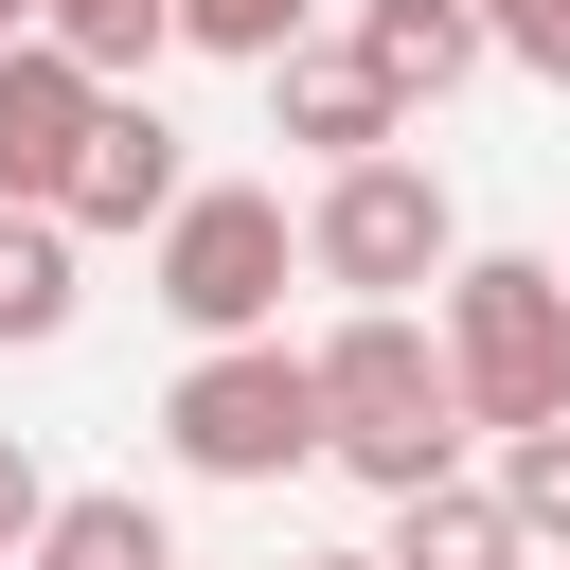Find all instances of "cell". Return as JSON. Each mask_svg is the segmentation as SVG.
<instances>
[{"mask_svg":"<svg viewBox=\"0 0 570 570\" xmlns=\"http://www.w3.org/2000/svg\"><path fill=\"white\" fill-rule=\"evenodd\" d=\"M321 356V463L338 481H374V499H410V481H445L463 463V374H445V321H410V303H356L338 338H303Z\"/></svg>","mask_w":570,"mask_h":570,"instance_id":"cell-1","label":"cell"},{"mask_svg":"<svg viewBox=\"0 0 570 570\" xmlns=\"http://www.w3.org/2000/svg\"><path fill=\"white\" fill-rule=\"evenodd\" d=\"M445 267H463V214H445V178H428L410 142L321 160V196H303V285H338V303H410V285H445Z\"/></svg>","mask_w":570,"mask_h":570,"instance_id":"cell-2","label":"cell"},{"mask_svg":"<svg viewBox=\"0 0 570 570\" xmlns=\"http://www.w3.org/2000/svg\"><path fill=\"white\" fill-rule=\"evenodd\" d=\"M445 374H463L481 428H552V410H570V267L463 249V267H445Z\"/></svg>","mask_w":570,"mask_h":570,"instance_id":"cell-3","label":"cell"},{"mask_svg":"<svg viewBox=\"0 0 570 570\" xmlns=\"http://www.w3.org/2000/svg\"><path fill=\"white\" fill-rule=\"evenodd\" d=\"M285 267H303V214L267 178H196L160 232H142V285L196 321V338H267L285 321Z\"/></svg>","mask_w":570,"mask_h":570,"instance_id":"cell-4","label":"cell"},{"mask_svg":"<svg viewBox=\"0 0 570 570\" xmlns=\"http://www.w3.org/2000/svg\"><path fill=\"white\" fill-rule=\"evenodd\" d=\"M160 445H178L196 481H285V463H321V356H285V338H196V374L160 392Z\"/></svg>","mask_w":570,"mask_h":570,"instance_id":"cell-5","label":"cell"},{"mask_svg":"<svg viewBox=\"0 0 570 570\" xmlns=\"http://www.w3.org/2000/svg\"><path fill=\"white\" fill-rule=\"evenodd\" d=\"M267 107H285L303 160H374V142H410V89H392L356 36H285V53H267Z\"/></svg>","mask_w":570,"mask_h":570,"instance_id":"cell-6","label":"cell"},{"mask_svg":"<svg viewBox=\"0 0 570 570\" xmlns=\"http://www.w3.org/2000/svg\"><path fill=\"white\" fill-rule=\"evenodd\" d=\"M89 107H107V71L71 36H0V196H71Z\"/></svg>","mask_w":570,"mask_h":570,"instance_id":"cell-7","label":"cell"},{"mask_svg":"<svg viewBox=\"0 0 570 570\" xmlns=\"http://www.w3.org/2000/svg\"><path fill=\"white\" fill-rule=\"evenodd\" d=\"M178 196H196V178H178V125H160L142 89H107L89 142H71V196H53V214H71V232H160Z\"/></svg>","mask_w":570,"mask_h":570,"instance_id":"cell-8","label":"cell"},{"mask_svg":"<svg viewBox=\"0 0 570 570\" xmlns=\"http://www.w3.org/2000/svg\"><path fill=\"white\" fill-rule=\"evenodd\" d=\"M392 570H534V534H517V499H499V481H463V463H445V481H410V499H392Z\"/></svg>","mask_w":570,"mask_h":570,"instance_id":"cell-9","label":"cell"},{"mask_svg":"<svg viewBox=\"0 0 570 570\" xmlns=\"http://www.w3.org/2000/svg\"><path fill=\"white\" fill-rule=\"evenodd\" d=\"M356 53H374L410 107H445V89H463L499 36H481V0H356Z\"/></svg>","mask_w":570,"mask_h":570,"instance_id":"cell-10","label":"cell"},{"mask_svg":"<svg viewBox=\"0 0 570 570\" xmlns=\"http://www.w3.org/2000/svg\"><path fill=\"white\" fill-rule=\"evenodd\" d=\"M71 249H89V232H71L53 196H0V338H18V356H36V338H71V303H89V285H71Z\"/></svg>","mask_w":570,"mask_h":570,"instance_id":"cell-11","label":"cell"},{"mask_svg":"<svg viewBox=\"0 0 570 570\" xmlns=\"http://www.w3.org/2000/svg\"><path fill=\"white\" fill-rule=\"evenodd\" d=\"M18 570H178V534H160V499L142 481H89V499H53L36 517V552Z\"/></svg>","mask_w":570,"mask_h":570,"instance_id":"cell-12","label":"cell"},{"mask_svg":"<svg viewBox=\"0 0 570 570\" xmlns=\"http://www.w3.org/2000/svg\"><path fill=\"white\" fill-rule=\"evenodd\" d=\"M36 36H71V53L125 89V71H160V53H178V0H36Z\"/></svg>","mask_w":570,"mask_h":570,"instance_id":"cell-13","label":"cell"},{"mask_svg":"<svg viewBox=\"0 0 570 570\" xmlns=\"http://www.w3.org/2000/svg\"><path fill=\"white\" fill-rule=\"evenodd\" d=\"M499 499H517L534 552H570V410H552V428H499Z\"/></svg>","mask_w":570,"mask_h":570,"instance_id":"cell-14","label":"cell"},{"mask_svg":"<svg viewBox=\"0 0 570 570\" xmlns=\"http://www.w3.org/2000/svg\"><path fill=\"white\" fill-rule=\"evenodd\" d=\"M303 18H321V0H178V36H196V53H232V71H267Z\"/></svg>","mask_w":570,"mask_h":570,"instance_id":"cell-15","label":"cell"},{"mask_svg":"<svg viewBox=\"0 0 570 570\" xmlns=\"http://www.w3.org/2000/svg\"><path fill=\"white\" fill-rule=\"evenodd\" d=\"M481 36H499L517 71H552V89H570V0H481Z\"/></svg>","mask_w":570,"mask_h":570,"instance_id":"cell-16","label":"cell"},{"mask_svg":"<svg viewBox=\"0 0 570 570\" xmlns=\"http://www.w3.org/2000/svg\"><path fill=\"white\" fill-rule=\"evenodd\" d=\"M36 517H53V481H36V445H18V428H0V570H18V552H36Z\"/></svg>","mask_w":570,"mask_h":570,"instance_id":"cell-17","label":"cell"},{"mask_svg":"<svg viewBox=\"0 0 570 570\" xmlns=\"http://www.w3.org/2000/svg\"><path fill=\"white\" fill-rule=\"evenodd\" d=\"M303 570H392V552H303Z\"/></svg>","mask_w":570,"mask_h":570,"instance_id":"cell-18","label":"cell"},{"mask_svg":"<svg viewBox=\"0 0 570 570\" xmlns=\"http://www.w3.org/2000/svg\"><path fill=\"white\" fill-rule=\"evenodd\" d=\"M0 36H36V0H0Z\"/></svg>","mask_w":570,"mask_h":570,"instance_id":"cell-19","label":"cell"}]
</instances>
